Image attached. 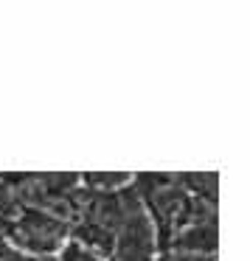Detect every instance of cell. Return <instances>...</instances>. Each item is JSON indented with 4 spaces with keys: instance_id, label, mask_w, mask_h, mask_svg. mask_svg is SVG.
I'll return each instance as SVG.
<instances>
[{
    "instance_id": "6da1fadb",
    "label": "cell",
    "mask_w": 250,
    "mask_h": 261,
    "mask_svg": "<svg viewBox=\"0 0 250 261\" xmlns=\"http://www.w3.org/2000/svg\"><path fill=\"white\" fill-rule=\"evenodd\" d=\"M0 239L29 258L42 261L62 253V247L70 242V222L42 208H23Z\"/></svg>"
}]
</instances>
